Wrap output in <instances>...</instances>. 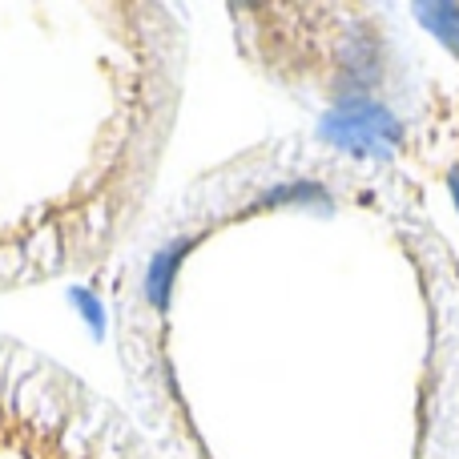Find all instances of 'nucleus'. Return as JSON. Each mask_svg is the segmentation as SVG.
Segmentation results:
<instances>
[{"label": "nucleus", "instance_id": "nucleus-1", "mask_svg": "<svg viewBox=\"0 0 459 459\" xmlns=\"http://www.w3.org/2000/svg\"><path fill=\"white\" fill-rule=\"evenodd\" d=\"M121 399L158 459H459V246L310 129L194 174L113 266Z\"/></svg>", "mask_w": 459, "mask_h": 459}, {"label": "nucleus", "instance_id": "nucleus-4", "mask_svg": "<svg viewBox=\"0 0 459 459\" xmlns=\"http://www.w3.org/2000/svg\"><path fill=\"white\" fill-rule=\"evenodd\" d=\"M0 459H158L117 399L0 331Z\"/></svg>", "mask_w": 459, "mask_h": 459}, {"label": "nucleus", "instance_id": "nucleus-3", "mask_svg": "<svg viewBox=\"0 0 459 459\" xmlns=\"http://www.w3.org/2000/svg\"><path fill=\"white\" fill-rule=\"evenodd\" d=\"M242 61L318 121L323 142L403 174L423 194L459 186V89L383 4H230Z\"/></svg>", "mask_w": 459, "mask_h": 459}, {"label": "nucleus", "instance_id": "nucleus-2", "mask_svg": "<svg viewBox=\"0 0 459 459\" xmlns=\"http://www.w3.org/2000/svg\"><path fill=\"white\" fill-rule=\"evenodd\" d=\"M186 48L169 4H0V299L113 274L158 206Z\"/></svg>", "mask_w": 459, "mask_h": 459}]
</instances>
